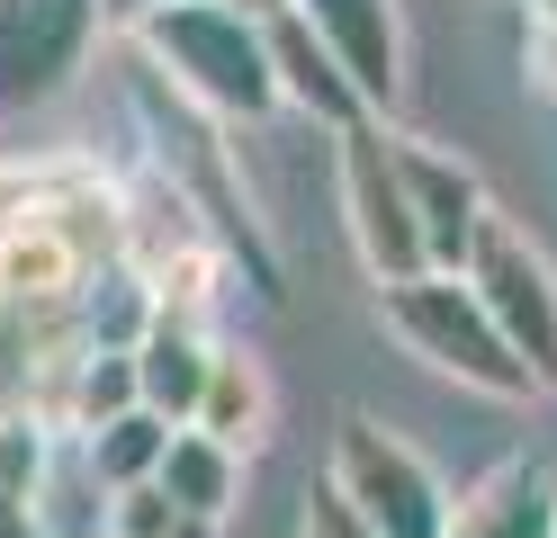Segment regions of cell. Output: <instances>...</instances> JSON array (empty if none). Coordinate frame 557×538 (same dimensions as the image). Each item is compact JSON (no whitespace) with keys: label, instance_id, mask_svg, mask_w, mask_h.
Wrapping results in <instances>:
<instances>
[{"label":"cell","instance_id":"obj_1","mask_svg":"<svg viewBox=\"0 0 557 538\" xmlns=\"http://www.w3.org/2000/svg\"><path fill=\"white\" fill-rule=\"evenodd\" d=\"M135 63L216 126H252L278 108L261 18H243L234 0H153L135 18Z\"/></svg>","mask_w":557,"mask_h":538},{"label":"cell","instance_id":"obj_2","mask_svg":"<svg viewBox=\"0 0 557 538\" xmlns=\"http://www.w3.org/2000/svg\"><path fill=\"white\" fill-rule=\"evenodd\" d=\"M387 297V333L423 359V368L441 377H459L468 395H495V404H531V368L504 350V333L485 323L476 305V287L468 278H449V270H423V278H405V287H377Z\"/></svg>","mask_w":557,"mask_h":538},{"label":"cell","instance_id":"obj_3","mask_svg":"<svg viewBox=\"0 0 557 538\" xmlns=\"http://www.w3.org/2000/svg\"><path fill=\"white\" fill-rule=\"evenodd\" d=\"M324 485L351 502V521L369 538H449V485L432 476V458L369 413H351L333 430V476Z\"/></svg>","mask_w":557,"mask_h":538},{"label":"cell","instance_id":"obj_4","mask_svg":"<svg viewBox=\"0 0 557 538\" xmlns=\"http://www.w3.org/2000/svg\"><path fill=\"white\" fill-rule=\"evenodd\" d=\"M468 287H476V305H485V323L504 333V350L531 368V386L548 395L557 386V270H548V251L512 225V215H485L476 225V251H468V270H459Z\"/></svg>","mask_w":557,"mask_h":538},{"label":"cell","instance_id":"obj_5","mask_svg":"<svg viewBox=\"0 0 557 538\" xmlns=\"http://www.w3.org/2000/svg\"><path fill=\"white\" fill-rule=\"evenodd\" d=\"M342 225H351V251L377 287H405L423 278V234H413V207H405V179H396V153H387V126L360 117L342 126Z\"/></svg>","mask_w":557,"mask_h":538},{"label":"cell","instance_id":"obj_6","mask_svg":"<svg viewBox=\"0 0 557 538\" xmlns=\"http://www.w3.org/2000/svg\"><path fill=\"white\" fill-rule=\"evenodd\" d=\"M99 18V0H0V108L54 99L82 72Z\"/></svg>","mask_w":557,"mask_h":538},{"label":"cell","instance_id":"obj_7","mask_svg":"<svg viewBox=\"0 0 557 538\" xmlns=\"http://www.w3.org/2000/svg\"><path fill=\"white\" fill-rule=\"evenodd\" d=\"M387 153H396V179H405L413 234H423V261L459 278V270H468V251H476V225L495 215V198H485L476 162L441 153V143H423V135H387Z\"/></svg>","mask_w":557,"mask_h":538},{"label":"cell","instance_id":"obj_8","mask_svg":"<svg viewBox=\"0 0 557 538\" xmlns=\"http://www.w3.org/2000/svg\"><path fill=\"white\" fill-rule=\"evenodd\" d=\"M288 10L315 27V46L342 63V82L360 90L369 117H387L405 99V27H396V0H288Z\"/></svg>","mask_w":557,"mask_h":538},{"label":"cell","instance_id":"obj_9","mask_svg":"<svg viewBox=\"0 0 557 538\" xmlns=\"http://www.w3.org/2000/svg\"><path fill=\"white\" fill-rule=\"evenodd\" d=\"M126 368H135V404L162 413L171 430H189L198 395H207V368H216V341L189 314H145V333L126 341Z\"/></svg>","mask_w":557,"mask_h":538},{"label":"cell","instance_id":"obj_10","mask_svg":"<svg viewBox=\"0 0 557 538\" xmlns=\"http://www.w3.org/2000/svg\"><path fill=\"white\" fill-rule=\"evenodd\" d=\"M261 46H270V82H278V108H306L315 126H360L369 108H360V90L342 82V63L315 46V27H306L297 10H278V18H261Z\"/></svg>","mask_w":557,"mask_h":538},{"label":"cell","instance_id":"obj_11","mask_svg":"<svg viewBox=\"0 0 557 538\" xmlns=\"http://www.w3.org/2000/svg\"><path fill=\"white\" fill-rule=\"evenodd\" d=\"M90 261L63 225H0V314H63L82 297Z\"/></svg>","mask_w":557,"mask_h":538},{"label":"cell","instance_id":"obj_12","mask_svg":"<svg viewBox=\"0 0 557 538\" xmlns=\"http://www.w3.org/2000/svg\"><path fill=\"white\" fill-rule=\"evenodd\" d=\"M449 538H557V476H540L531 458H504L449 502Z\"/></svg>","mask_w":557,"mask_h":538},{"label":"cell","instance_id":"obj_13","mask_svg":"<svg viewBox=\"0 0 557 538\" xmlns=\"http://www.w3.org/2000/svg\"><path fill=\"white\" fill-rule=\"evenodd\" d=\"M270 422H278V386L261 368V350H225L216 341V368H207V395H198L189 430H207V440L234 449V458H252V449H270Z\"/></svg>","mask_w":557,"mask_h":538},{"label":"cell","instance_id":"obj_14","mask_svg":"<svg viewBox=\"0 0 557 538\" xmlns=\"http://www.w3.org/2000/svg\"><path fill=\"white\" fill-rule=\"evenodd\" d=\"M153 485H162L171 512H189V521H225L234 502H243V458L216 449L207 430H171V449H162V466H153Z\"/></svg>","mask_w":557,"mask_h":538},{"label":"cell","instance_id":"obj_15","mask_svg":"<svg viewBox=\"0 0 557 538\" xmlns=\"http://www.w3.org/2000/svg\"><path fill=\"white\" fill-rule=\"evenodd\" d=\"M90 179H109L90 153H10L0 162V225H46V215L73 207Z\"/></svg>","mask_w":557,"mask_h":538},{"label":"cell","instance_id":"obj_16","mask_svg":"<svg viewBox=\"0 0 557 538\" xmlns=\"http://www.w3.org/2000/svg\"><path fill=\"white\" fill-rule=\"evenodd\" d=\"M82 449H90V485H99V493H126V485H153V466H162V449H171V422L135 404V413H117V422H99Z\"/></svg>","mask_w":557,"mask_h":538},{"label":"cell","instance_id":"obj_17","mask_svg":"<svg viewBox=\"0 0 557 538\" xmlns=\"http://www.w3.org/2000/svg\"><path fill=\"white\" fill-rule=\"evenodd\" d=\"M117 413H135V368H126V350L90 341L82 368H73V413H63V430H82V440H90V430L117 422Z\"/></svg>","mask_w":557,"mask_h":538},{"label":"cell","instance_id":"obj_18","mask_svg":"<svg viewBox=\"0 0 557 538\" xmlns=\"http://www.w3.org/2000/svg\"><path fill=\"white\" fill-rule=\"evenodd\" d=\"M171 502H162V485H126V493H109V529L99 538H171Z\"/></svg>","mask_w":557,"mask_h":538},{"label":"cell","instance_id":"obj_19","mask_svg":"<svg viewBox=\"0 0 557 538\" xmlns=\"http://www.w3.org/2000/svg\"><path fill=\"white\" fill-rule=\"evenodd\" d=\"M297 538H369V529L351 521V502H342V493L324 485V493H306V521H297Z\"/></svg>","mask_w":557,"mask_h":538},{"label":"cell","instance_id":"obj_20","mask_svg":"<svg viewBox=\"0 0 557 538\" xmlns=\"http://www.w3.org/2000/svg\"><path fill=\"white\" fill-rule=\"evenodd\" d=\"M521 63H531L540 90H557V18H531V46H521Z\"/></svg>","mask_w":557,"mask_h":538},{"label":"cell","instance_id":"obj_21","mask_svg":"<svg viewBox=\"0 0 557 538\" xmlns=\"http://www.w3.org/2000/svg\"><path fill=\"white\" fill-rule=\"evenodd\" d=\"M0 538H46V521L37 512H0Z\"/></svg>","mask_w":557,"mask_h":538},{"label":"cell","instance_id":"obj_22","mask_svg":"<svg viewBox=\"0 0 557 538\" xmlns=\"http://www.w3.org/2000/svg\"><path fill=\"white\" fill-rule=\"evenodd\" d=\"M171 538H225V521H189V512H181V521H171Z\"/></svg>","mask_w":557,"mask_h":538},{"label":"cell","instance_id":"obj_23","mask_svg":"<svg viewBox=\"0 0 557 538\" xmlns=\"http://www.w3.org/2000/svg\"><path fill=\"white\" fill-rule=\"evenodd\" d=\"M234 10H243V18H278V10H288V0H234Z\"/></svg>","mask_w":557,"mask_h":538}]
</instances>
